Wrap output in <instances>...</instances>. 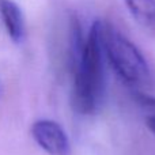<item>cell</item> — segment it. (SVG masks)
Returning <instances> with one entry per match:
<instances>
[{
    "label": "cell",
    "instance_id": "obj_1",
    "mask_svg": "<svg viewBox=\"0 0 155 155\" xmlns=\"http://www.w3.org/2000/svg\"><path fill=\"white\" fill-rule=\"evenodd\" d=\"M102 59V22L97 21L91 26L87 38L78 42L72 102L82 114L93 113L102 98L105 84Z\"/></svg>",
    "mask_w": 155,
    "mask_h": 155
},
{
    "label": "cell",
    "instance_id": "obj_2",
    "mask_svg": "<svg viewBox=\"0 0 155 155\" xmlns=\"http://www.w3.org/2000/svg\"><path fill=\"white\" fill-rule=\"evenodd\" d=\"M102 45L110 65L128 84L142 86L150 80V68L142 52L109 23H102Z\"/></svg>",
    "mask_w": 155,
    "mask_h": 155
},
{
    "label": "cell",
    "instance_id": "obj_3",
    "mask_svg": "<svg viewBox=\"0 0 155 155\" xmlns=\"http://www.w3.org/2000/svg\"><path fill=\"white\" fill-rule=\"evenodd\" d=\"M31 135L37 144L51 155H68L70 143L63 128L52 120H38L33 124Z\"/></svg>",
    "mask_w": 155,
    "mask_h": 155
},
{
    "label": "cell",
    "instance_id": "obj_4",
    "mask_svg": "<svg viewBox=\"0 0 155 155\" xmlns=\"http://www.w3.org/2000/svg\"><path fill=\"white\" fill-rule=\"evenodd\" d=\"M0 16L10 38L19 44L25 37V19L19 5L11 0H0Z\"/></svg>",
    "mask_w": 155,
    "mask_h": 155
},
{
    "label": "cell",
    "instance_id": "obj_5",
    "mask_svg": "<svg viewBox=\"0 0 155 155\" xmlns=\"http://www.w3.org/2000/svg\"><path fill=\"white\" fill-rule=\"evenodd\" d=\"M125 4L140 25L155 29V0H125Z\"/></svg>",
    "mask_w": 155,
    "mask_h": 155
},
{
    "label": "cell",
    "instance_id": "obj_6",
    "mask_svg": "<svg viewBox=\"0 0 155 155\" xmlns=\"http://www.w3.org/2000/svg\"><path fill=\"white\" fill-rule=\"evenodd\" d=\"M136 102L144 116L146 125L155 135V97L147 95V94H136L135 95Z\"/></svg>",
    "mask_w": 155,
    "mask_h": 155
}]
</instances>
